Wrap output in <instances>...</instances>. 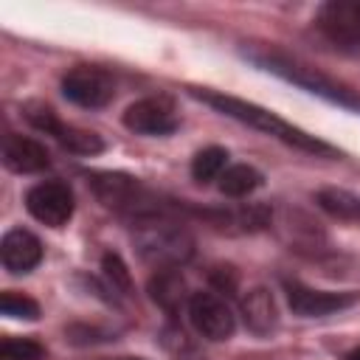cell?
<instances>
[{
  "label": "cell",
  "mask_w": 360,
  "mask_h": 360,
  "mask_svg": "<svg viewBox=\"0 0 360 360\" xmlns=\"http://www.w3.org/2000/svg\"><path fill=\"white\" fill-rule=\"evenodd\" d=\"M191 96L200 98L202 104L214 107L217 112H222V115H228V118H233L250 129H259V132H264V135H270L287 146H295V149L309 152L315 158H335L338 155L335 146H329L326 141H321V138H315L298 127H292L290 121H284L281 115H276L267 107H259L253 101H245V98H236V96H228L219 90H205V87H191Z\"/></svg>",
  "instance_id": "obj_1"
},
{
  "label": "cell",
  "mask_w": 360,
  "mask_h": 360,
  "mask_svg": "<svg viewBox=\"0 0 360 360\" xmlns=\"http://www.w3.org/2000/svg\"><path fill=\"white\" fill-rule=\"evenodd\" d=\"M242 56L248 62H253L256 68H262V70H267V73H273V76H278V79L312 93V96H321V98H326L338 107L360 112V93L357 90H352L349 84L326 76L323 70H318V68H312V65H307V62H301L290 53H281V51L267 48V45L264 48L248 45V48H242Z\"/></svg>",
  "instance_id": "obj_2"
},
{
  "label": "cell",
  "mask_w": 360,
  "mask_h": 360,
  "mask_svg": "<svg viewBox=\"0 0 360 360\" xmlns=\"http://www.w3.org/2000/svg\"><path fill=\"white\" fill-rule=\"evenodd\" d=\"M132 231L138 253L158 267H177L194 253L191 233L183 228V222L172 217V211L132 222Z\"/></svg>",
  "instance_id": "obj_3"
},
{
  "label": "cell",
  "mask_w": 360,
  "mask_h": 360,
  "mask_svg": "<svg viewBox=\"0 0 360 360\" xmlns=\"http://www.w3.org/2000/svg\"><path fill=\"white\" fill-rule=\"evenodd\" d=\"M87 183H90L93 194L98 197V202L107 205V208H112V211H118L121 217H127L129 225L132 222H141L146 217L172 211L149 188H143L135 177L121 174V172H90L87 174Z\"/></svg>",
  "instance_id": "obj_4"
},
{
  "label": "cell",
  "mask_w": 360,
  "mask_h": 360,
  "mask_svg": "<svg viewBox=\"0 0 360 360\" xmlns=\"http://www.w3.org/2000/svg\"><path fill=\"white\" fill-rule=\"evenodd\" d=\"M315 28L340 53L360 56V0H332L321 6Z\"/></svg>",
  "instance_id": "obj_5"
},
{
  "label": "cell",
  "mask_w": 360,
  "mask_h": 360,
  "mask_svg": "<svg viewBox=\"0 0 360 360\" xmlns=\"http://www.w3.org/2000/svg\"><path fill=\"white\" fill-rule=\"evenodd\" d=\"M28 124H34L37 129H42L45 135H53L62 149L73 152V155H98L104 149V141L90 132V129H82V127H73V124H65L59 121V115L48 107V104H39V101H28L22 107Z\"/></svg>",
  "instance_id": "obj_6"
},
{
  "label": "cell",
  "mask_w": 360,
  "mask_h": 360,
  "mask_svg": "<svg viewBox=\"0 0 360 360\" xmlns=\"http://www.w3.org/2000/svg\"><path fill=\"white\" fill-rule=\"evenodd\" d=\"M62 96L79 107L98 110L107 107L115 96V79L93 65H76L62 76Z\"/></svg>",
  "instance_id": "obj_7"
},
{
  "label": "cell",
  "mask_w": 360,
  "mask_h": 360,
  "mask_svg": "<svg viewBox=\"0 0 360 360\" xmlns=\"http://www.w3.org/2000/svg\"><path fill=\"white\" fill-rule=\"evenodd\" d=\"M284 292H287V304L292 309V315L301 318H321V315H332L340 309H349L360 301L357 290H315L307 287L301 281H284Z\"/></svg>",
  "instance_id": "obj_8"
},
{
  "label": "cell",
  "mask_w": 360,
  "mask_h": 360,
  "mask_svg": "<svg viewBox=\"0 0 360 360\" xmlns=\"http://www.w3.org/2000/svg\"><path fill=\"white\" fill-rule=\"evenodd\" d=\"M25 208L37 222L48 228H62L73 217V191L62 180L37 183L25 194Z\"/></svg>",
  "instance_id": "obj_9"
},
{
  "label": "cell",
  "mask_w": 360,
  "mask_h": 360,
  "mask_svg": "<svg viewBox=\"0 0 360 360\" xmlns=\"http://www.w3.org/2000/svg\"><path fill=\"white\" fill-rule=\"evenodd\" d=\"M188 321L208 340H228L236 332V318L231 307L214 292L188 295Z\"/></svg>",
  "instance_id": "obj_10"
},
{
  "label": "cell",
  "mask_w": 360,
  "mask_h": 360,
  "mask_svg": "<svg viewBox=\"0 0 360 360\" xmlns=\"http://www.w3.org/2000/svg\"><path fill=\"white\" fill-rule=\"evenodd\" d=\"M174 104L166 96L138 98L124 110V127L135 135H172L177 129Z\"/></svg>",
  "instance_id": "obj_11"
},
{
  "label": "cell",
  "mask_w": 360,
  "mask_h": 360,
  "mask_svg": "<svg viewBox=\"0 0 360 360\" xmlns=\"http://www.w3.org/2000/svg\"><path fill=\"white\" fill-rule=\"evenodd\" d=\"M0 259H3V267L14 276L31 273L42 262V245L31 231L11 228L0 242Z\"/></svg>",
  "instance_id": "obj_12"
},
{
  "label": "cell",
  "mask_w": 360,
  "mask_h": 360,
  "mask_svg": "<svg viewBox=\"0 0 360 360\" xmlns=\"http://www.w3.org/2000/svg\"><path fill=\"white\" fill-rule=\"evenodd\" d=\"M3 163H6L8 172L37 174V172H45L51 166V155L39 141L8 132L6 141H3Z\"/></svg>",
  "instance_id": "obj_13"
},
{
  "label": "cell",
  "mask_w": 360,
  "mask_h": 360,
  "mask_svg": "<svg viewBox=\"0 0 360 360\" xmlns=\"http://www.w3.org/2000/svg\"><path fill=\"white\" fill-rule=\"evenodd\" d=\"M242 318L253 335H259V338L270 335L278 326V307H276L273 292L264 287L248 290V295L242 298Z\"/></svg>",
  "instance_id": "obj_14"
},
{
  "label": "cell",
  "mask_w": 360,
  "mask_h": 360,
  "mask_svg": "<svg viewBox=\"0 0 360 360\" xmlns=\"http://www.w3.org/2000/svg\"><path fill=\"white\" fill-rule=\"evenodd\" d=\"M149 295L163 312L177 315L180 307L186 304V281H183L180 270L177 267H158V273L149 278Z\"/></svg>",
  "instance_id": "obj_15"
},
{
  "label": "cell",
  "mask_w": 360,
  "mask_h": 360,
  "mask_svg": "<svg viewBox=\"0 0 360 360\" xmlns=\"http://www.w3.org/2000/svg\"><path fill=\"white\" fill-rule=\"evenodd\" d=\"M315 202L335 219L360 222V197L346 188H321L315 194Z\"/></svg>",
  "instance_id": "obj_16"
},
{
  "label": "cell",
  "mask_w": 360,
  "mask_h": 360,
  "mask_svg": "<svg viewBox=\"0 0 360 360\" xmlns=\"http://www.w3.org/2000/svg\"><path fill=\"white\" fill-rule=\"evenodd\" d=\"M262 180L264 177L259 169H253L248 163H236L219 174V191L228 197H248L250 191H256L262 186Z\"/></svg>",
  "instance_id": "obj_17"
},
{
  "label": "cell",
  "mask_w": 360,
  "mask_h": 360,
  "mask_svg": "<svg viewBox=\"0 0 360 360\" xmlns=\"http://www.w3.org/2000/svg\"><path fill=\"white\" fill-rule=\"evenodd\" d=\"M225 163H228V152L222 146H208V149H202V152L194 155L191 174H194L197 183H211V180H217L228 169Z\"/></svg>",
  "instance_id": "obj_18"
},
{
  "label": "cell",
  "mask_w": 360,
  "mask_h": 360,
  "mask_svg": "<svg viewBox=\"0 0 360 360\" xmlns=\"http://www.w3.org/2000/svg\"><path fill=\"white\" fill-rule=\"evenodd\" d=\"M101 273L107 278V287L118 295H132V276L118 253H104L101 256Z\"/></svg>",
  "instance_id": "obj_19"
},
{
  "label": "cell",
  "mask_w": 360,
  "mask_h": 360,
  "mask_svg": "<svg viewBox=\"0 0 360 360\" xmlns=\"http://www.w3.org/2000/svg\"><path fill=\"white\" fill-rule=\"evenodd\" d=\"M0 309H3V315L17 318V321H37L39 318V304L22 292H14V290H6L0 295Z\"/></svg>",
  "instance_id": "obj_20"
},
{
  "label": "cell",
  "mask_w": 360,
  "mask_h": 360,
  "mask_svg": "<svg viewBox=\"0 0 360 360\" xmlns=\"http://www.w3.org/2000/svg\"><path fill=\"white\" fill-rule=\"evenodd\" d=\"M0 357L3 360H42L45 349L37 340H28V338H8L0 346Z\"/></svg>",
  "instance_id": "obj_21"
},
{
  "label": "cell",
  "mask_w": 360,
  "mask_h": 360,
  "mask_svg": "<svg viewBox=\"0 0 360 360\" xmlns=\"http://www.w3.org/2000/svg\"><path fill=\"white\" fill-rule=\"evenodd\" d=\"M211 278H214V284H217L222 292H233V290H236V273H233L231 267H217V270L211 273Z\"/></svg>",
  "instance_id": "obj_22"
},
{
  "label": "cell",
  "mask_w": 360,
  "mask_h": 360,
  "mask_svg": "<svg viewBox=\"0 0 360 360\" xmlns=\"http://www.w3.org/2000/svg\"><path fill=\"white\" fill-rule=\"evenodd\" d=\"M346 360H360V346H354L352 352H346Z\"/></svg>",
  "instance_id": "obj_23"
},
{
  "label": "cell",
  "mask_w": 360,
  "mask_h": 360,
  "mask_svg": "<svg viewBox=\"0 0 360 360\" xmlns=\"http://www.w3.org/2000/svg\"><path fill=\"white\" fill-rule=\"evenodd\" d=\"M129 360H138V357H129Z\"/></svg>",
  "instance_id": "obj_24"
}]
</instances>
